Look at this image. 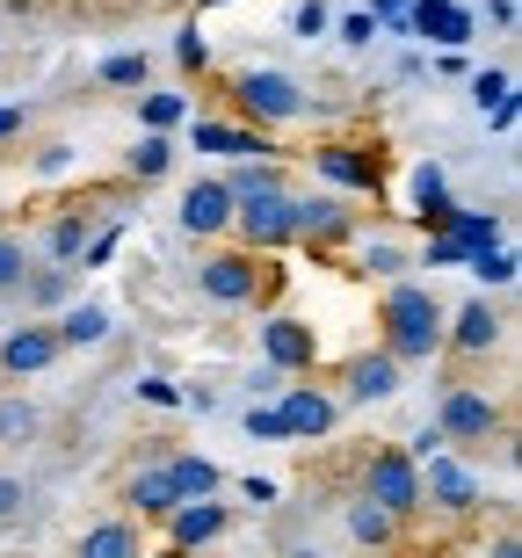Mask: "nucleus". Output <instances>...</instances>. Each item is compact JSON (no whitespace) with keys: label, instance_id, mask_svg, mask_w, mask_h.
Masks as SVG:
<instances>
[{"label":"nucleus","instance_id":"f257e3e1","mask_svg":"<svg viewBox=\"0 0 522 558\" xmlns=\"http://www.w3.org/2000/svg\"><path fill=\"white\" fill-rule=\"evenodd\" d=\"M377 327H385L377 349H392L399 363H436L442 355V298L428 283H385Z\"/></svg>","mask_w":522,"mask_h":558},{"label":"nucleus","instance_id":"f03ea898","mask_svg":"<svg viewBox=\"0 0 522 558\" xmlns=\"http://www.w3.org/2000/svg\"><path fill=\"white\" fill-rule=\"evenodd\" d=\"M196 290H204L218 312H240V305H262L276 290V254H254V247H218L210 262H196Z\"/></svg>","mask_w":522,"mask_h":558},{"label":"nucleus","instance_id":"7ed1b4c3","mask_svg":"<svg viewBox=\"0 0 522 558\" xmlns=\"http://www.w3.org/2000/svg\"><path fill=\"white\" fill-rule=\"evenodd\" d=\"M232 109H240V124L283 131L313 109V95H305L298 73H283V65H247V73H232Z\"/></svg>","mask_w":522,"mask_h":558},{"label":"nucleus","instance_id":"20e7f679","mask_svg":"<svg viewBox=\"0 0 522 558\" xmlns=\"http://www.w3.org/2000/svg\"><path fill=\"white\" fill-rule=\"evenodd\" d=\"M436 428H442V442H450V450H486V442L508 428V414H501V399L479 392V385H442Z\"/></svg>","mask_w":522,"mask_h":558},{"label":"nucleus","instance_id":"39448f33","mask_svg":"<svg viewBox=\"0 0 522 558\" xmlns=\"http://www.w3.org/2000/svg\"><path fill=\"white\" fill-rule=\"evenodd\" d=\"M421 508H442V515H479L486 508V478L464 464L450 442L421 457Z\"/></svg>","mask_w":522,"mask_h":558},{"label":"nucleus","instance_id":"423d86ee","mask_svg":"<svg viewBox=\"0 0 522 558\" xmlns=\"http://www.w3.org/2000/svg\"><path fill=\"white\" fill-rule=\"evenodd\" d=\"M232 232H240V247H254V254H283V247H298V240H291V182L240 196V204H232Z\"/></svg>","mask_w":522,"mask_h":558},{"label":"nucleus","instance_id":"0eeeda50","mask_svg":"<svg viewBox=\"0 0 522 558\" xmlns=\"http://www.w3.org/2000/svg\"><path fill=\"white\" fill-rule=\"evenodd\" d=\"M363 500H377L399 522H414L421 515V464L406 450H371L363 457Z\"/></svg>","mask_w":522,"mask_h":558},{"label":"nucleus","instance_id":"6e6552de","mask_svg":"<svg viewBox=\"0 0 522 558\" xmlns=\"http://www.w3.org/2000/svg\"><path fill=\"white\" fill-rule=\"evenodd\" d=\"M508 341V312L486 305V298H472V305L442 312V355H464V363H479V355H494Z\"/></svg>","mask_w":522,"mask_h":558},{"label":"nucleus","instance_id":"1a4fd4ad","mask_svg":"<svg viewBox=\"0 0 522 558\" xmlns=\"http://www.w3.org/2000/svg\"><path fill=\"white\" fill-rule=\"evenodd\" d=\"M262 363L283 377H313L319 371V333L298 319V312H269L262 319Z\"/></svg>","mask_w":522,"mask_h":558},{"label":"nucleus","instance_id":"9d476101","mask_svg":"<svg viewBox=\"0 0 522 558\" xmlns=\"http://www.w3.org/2000/svg\"><path fill=\"white\" fill-rule=\"evenodd\" d=\"M232 530V508L218 494H196V500H174L168 515H160V537H168V551H204V544H218Z\"/></svg>","mask_w":522,"mask_h":558},{"label":"nucleus","instance_id":"9b49d317","mask_svg":"<svg viewBox=\"0 0 522 558\" xmlns=\"http://www.w3.org/2000/svg\"><path fill=\"white\" fill-rule=\"evenodd\" d=\"M182 124H189V145H196V153H226V160H254V153H283V145H276V131H262V124H240V117H196V109H189Z\"/></svg>","mask_w":522,"mask_h":558},{"label":"nucleus","instance_id":"f8f14e48","mask_svg":"<svg viewBox=\"0 0 522 558\" xmlns=\"http://www.w3.org/2000/svg\"><path fill=\"white\" fill-rule=\"evenodd\" d=\"M276 414H283L291 442H327L335 421H341V399L319 392V385H283V392H276Z\"/></svg>","mask_w":522,"mask_h":558},{"label":"nucleus","instance_id":"ddd939ff","mask_svg":"<svg viewBox=\"0 0 522 558\" xmlns=\"http://www.w3.org/2000/svg\"><path fill=\"white\" fill-rule=\"evenodd\" d=\"M399 363L392 349H371V355H349L341 363V407H377V399H392L399 392Z\"/></svg>","mask_w":522,"mask_h":558},{"label":"nucleus","instance_id":"4468645a","mask_svg":"<svg viewBox=\"0 0 522 558\" xmlns=\"http://www.w3.org/2000/svg\"><path fill=\"white\" fill-rule=\"evenodd\" d=\"M174 218H182L189 240H226L232 232V189L226 182H189L182 204H174Z\"/></svg>","mask_w":522,"mask_h":558},{"label":"nucleus","instance_id":"2eb2a0df","mask_svg":"<svg viewBox=\"0 0 522 558\" xmlns=\"http://www.w3.org/2000/svg\"><path fill=\"white\" fill-rule=\"evenodd\" d=\"M313 167L327 174V182L355 189V196H377V189H385V167H377V153H363V145L327 138V145H313Z\"/></svg>","mask_w":522,"mask_h":558},{"label":"nucleus","instance_id":"dca6fc26","mask_svg":"<svg viewBox=\"0 0 522 558\" xmlns=\"http://www.w3.org/2000/svg\"><path fill=\"white\" fill-rule=\"evenodd\" d=\"M59 327H15V333H0V377H37V371H51L59 363Z\"/></svg>","mask_w":522,"mask_h":558},{"label":"nucleus","instance_id":"f3484780","mask_svg":"<svg viewBox=\"0 0 522 558\" xmlns=\"http://www.w3.org/2000/svg\"><path fill=\"white\" fill-rule=\"evenodd\" d=\"M355 218L335 204V196H298L291 189V240H305V247H335V240H349Z\"/></svg>","mask_w":522,"mask_h":558},{"label":"nucleus","instance_id":"a211bd4d","mask_svg":"<svg viewBox=\"0 0 522 558\" xmlns=\"http://www.w3.org/2000/svg\"><path fill=\"white\" fill-rule=\"evenodd\" d=\"M406 29L442 44V51H458V44L472 37V8H458V0H414V8H406Z\"/></svg>","mask_w":522,"mask_h":558},{"label":"nucleus","instance_id":"6ab92c4d","mask_svg":"<svg viewBox=\"0 0 522 558\" xmlns=\"http://www.w3.org/2000/svg\"><path fill=\"white\" fill-rule=\"evenodd\" d=\"M174 500H182V494H174V478H168V457H153V464H138V472L124 478V508L138 522H160Z\"/></svg>","mask_w":522,"mask_h":558},{"label":"nucleus","instance_id":"aec40b11","mask_svg":"<svg viewBox=\"0 0 522 558\" xmlns=\"http://www.w3.org/2000/svg\"><path fill=\"white\" fill-rule=\"evenodd\" d=\"M81 558H146V522H95L81 530Z\"/></svg>","mask_w":522,"mask_h":558},{"label":"nucleus","instance_id":"412c9836","mask_svg":"<svg viewBox=\"0 0 522 558\" xmlns=\"http://www.w3.org/2000/svg\"><path fill=\"white\" fill-rule=\"evenodd\" d=\"M51 327H59V349H102V341H109V312L102 305H73V298H65Z\"/></svg>","mask_w":522,"mask_h":558},{"label":"nucleus","instance_id":"4be33fe9","mask_svg":"<svg viewBox=\"0 0 522 558\" xmlns=\"http://www.w3.org/2000/svg\"><path fill=\"white\" fill-rule=\"evenodd\" d=\"M168 478H174V494H182V500L226 494V472H218L210 457H196V450H168Z\"/></svg>","mask_w":522,"mask_h":558},{"label":"nucleus","instance_id":"5701e85b","mask_svg":"<svg viewBox=\"0 0 522 558\" xmlns=\"http://www.w3.org/2000/svg\"><path fill=\"white\" fill-rule=\"evenodd\" d=\"M168 167H174V131H146V138L124 153V174H131V182H160Z\"/></svg>","mask_w":522,"mask_h":558},{"label":"nucleus","instance_id":"b1692460","mask_svg":"<svg viewBox=\"0 0 522 558\" xmlns=\"http://www.w3.org/2000/svg\"><path fill=\"white\" fill-rule=\"evenodd\" d=\"M22 305H37V312H59L65 298H73V269H65V262H51V269H29L22 276Z\"/></svg>","mask_w":522,"mask_h":558},{"label":"nucleus","instance_id":"393cba45","mask_svg":"<svg viewBox=\"0 0 522 558\" xmlns=\"http://www.w3.org/2000/svg\"><path fill=\"white\" fill-rule=\"evenodd\" d=\"M399 530H406V522L385 515L377 500H363V494L349 500V537H355V544H399Z\"/></svg>","mask_w":522,"mask_h":558},{"label":"nucleus","instance_id":"a878e982","mask_svg":"<svg viewBox=\"0 0 522 558\" xmlns=\"http://www.w3.org/2000/svg\"><path fill=\"white\" fill-rule=\"evenodd\" d=\"M87 232H95V218H87V210H59V218H51V232H44V254H51V262H81Z\"/></svg>","mask_w":522,"mask_h":558},{"label":"nucleus","instance_id":"bb28decb","mask_svg":"<svg viewBox=\"0 0 522 558\" xmlns=\"http://www.w3.org/2000/svg\"><path fill=\"white\" fill-rule=\"evenodd\" d=\"M189 109H196V102H189L182 87H160V95H138V124H146V131H182Z\"/></svg>","mask_w":522,"mask_h":558},{"label":"nucleus","instance_id":"cd10ccee","mask_svg":"<svg viewBox=\"0 0 522 558\" xmlns=\"http://www.w3.org/2000/svg\"><path fill=\"white\" fill-rule=\"evenodd\" d=\"M442 232H458L464 247H494V240L508 232V218H501V210H450V226H442Z\"/></svg>","mask_w":522,"mask_h":558},{"label":"nucleus","instance_id":"c85d7f7f","mask_svg":"<svg viewBox=\"0 0 522 558\" xmlns=\"http://www.w3.org/2000/svg\"><path fill=\"white\" fill-rule=\"evenodd\" d=\"M95 81H102V87H146L153 59H146V51H109V59L95 65Z\"/></svg>","mask_w":522,"mask_h":558},{"label":"nucleus","instance_id":"c756f323","mask_svg":"<svg viewBox=\"0 0 522 558\" xmlns=\"http://www.w3.org/2000/svg\"><path fill=\"white\" fill-rule=\"evenodd\" d=\"M464 269L479 276L486 290H508V283H515V254H508L501 240H494V247H472V254H464Z\"/></svg>","mask_w":522,"mask_h":558},{"label":"nucleus","instance_id":"7c9ffc66","mask_svg":"<svg viewBox=\"0 0 522 558\" xmlns=\"http://www.w3.org/2000/svg\"><path fill=\"white\" fill-rule=\"evenodd\" d=\"M44 428V414H37V407H29V399H0V442H29V435H37Z\"/></svg>","mask_w":522,"mask_h":558},{"label":"nucleus","instance_id":"2f4dec72","mask_svg":"<svg viewBox=\"0 0 522 558\" xmlns=\"http://www.w3.org/2000/svg\"><path fill=\"white\" fill-rule=\"evenodd\" d=\"M29 276V254H22L15 232H0V298H15V283Z\"/></svg>","mask_w":522,"mask_h":558},{"label":"nucleus","instance_id":"473e14b6","mask_svg":"<svg viewBox=\"0 0 522 558\" xmlns=\"http://www.w3.org/2000/svg\"><path fill=\"white\" fill-rule=\"evenodd\" d=\"M450 196V174H442V160H421L414 167V204H442Z\"/></svg>","mask_w":522,"mask_h":558},{"label":"nucleus","instance_id":"72a5a7b5","mask_svg":"<svg viewBox=\"0 0 522 558\" xmlns=\"http://www.w3.org/2000/svg\"><path fill=\"white\" fill-rule=\"evenodd\" d=\"M247 435H254V442H291V428H283V414H276V399H269V407H247Z\"/></svg>","mask_w":522,"mask_h":558},{"label":"nucleus","instance_id":"f704fd0d","mask_svg":"<svg viewBox=\"0 0 522 558\" xmlns=\"http://www.w3.org/2000/svg\"><path fill=\"white\" fill-rule=\"evenodd\" d=\"M327 22H335V15H327V0H298V8H291V29H298L305 44L327 37Z\"/></svg>","mask_w":522,"mask_h":558},{"label":"nucleus","instance_id":"c9c22d12","mask_svg":"<svg viewBox=\"0 0 522 558\" xmlns=\"http://www.w3.org/2000/svg\"><path fill=\"white\" fill-rule=\"evenodd\" d=\"M174 65H182V73H204V65H210V44L196 37V22H189L182 37H174Z\"/></svg>","mask_w":522,"mask_h":558},{"label":"nucleus","instance_id":"e433bc0d","mask_svg":"<svg viewBox=\"0 0 522 558\" xmlns=\"http://www.w3.org/2000/svg\"><path fill=\"white\" fill-rule=\"evenodd\" d=\"M464 254L472 247H464L458 232H436V240H428V269H464Z\"/></svg>","mask_w":522,"mask_h":558},{"label":"nucleus","instance_id":"4c0bfd02","mask_svg":"<svg viewBox=\"0 0 522 558\" xmlns=\"http://www.w3.org/2000/svg\"><path fill=\"white\" fill-rule=\"evenodd\" d=\"M363 269H371V276H399V269H406V254L385 247V240H363Z\"/></svg>","mask_w":522,"mask_h":558},{"label":"nucleus","instance_id":"58836bf2","mask_svg":"<svg viewBox=\"0 0 522 558\" xmlns=\"http://www.w3.org/2000/svg\"><path fill=\"white\" fill-rule=\"evenodd\" d=\"M327 29H335V37L349 44V51H363V44L377 37V15H341V22H327Z\"/></svg>","mask_w":522,"mask_h":558},{"label":"nucleus","instance_id":"ea45409f","mask_svg":"<svg viewBox=\"0 0 522 558\" xmlns=\"http://www.w3.org/2000/svg\"><path fill=\"white\" fill-rule=\"evenodd\" d=\"M508 87H515L508 73H472V102H479V109H494V102L508 95Z\"/></svg>","mask_w":522,"mask_h":558},{"label":"nucleus","instance_id":"a19ab883","mask_svg":"<svg viewBox=\"0 0 522 558\" xmlns=\"http://www.w3.org/2000/svg\"><path fill=\"white\" fill-rule=\"evenodd\" d=\"M138 399H146V407H182V385H168V377H138Z\"/></svg>","mask_w":522,"mask_h":558},{"label":"nucleus","instance_id":"79ce46f5","mask_svg":"<svg viewBox=\"0 0 522 558\" xmlns=\"http://www.w3.org/2000/svg\"><path fill=\"white\" fill-rule=\"evenodd\" d=\"M22 500H29V486L0 472V522H15V515H22Z\"/></svg>","mask_w":522,"mask_h":558},{"label":"nucleus","instance_id":"37998d69","mask_svg":"<svg viewBox=\"0 0 522 558\" xmlns=\"http://www.w3.org/2000/svg\"><path fill=\"white\" fill-rule=\"evenodd\" d=\"M73 167V145H44L37 153V174H65Z\"/></svg>","mask_w":522,"mask_h":558},{"label":"nucleus","instance_id":"c03bdc74","mask_svg":"<svg viewBox=\"0 0 522 558\" xmlns=\"http://www.w3.org/2000/svg\"><path fill=\"white\" fill-rule=\"evenodd\" d=\"M22 124H29V109H22V102H0V145L22 138Z\"/></svg>","mask_w":522,"mask_h":558},{"label":"nucleus","instance_id":"a18cd8bd","mask_svg":"<svg viewBox=\"0 0 522 558\" xmlns=\"http://www.w3.org/2000/svg\"><path fill=\"white\" fill-rule=\"evenodd\" d=\"M240 494H247L254 508H269V500H276V478H254V472H247V478H240Z\"/></svg>","mask_w":522,"mask_h":558},{"label":"nucleus","instance_id":"49530a36","mask_svg":"<svg viewBox=\"0 0 522 558\" xmlns=\"http://www.w3.org/2000/svg\"><path fill=\"white\" fill-rule=\"evenodd\" d=\"M486 117H494V131H515V117H522V109H515V87H508V95L486 109Z\"/></svg>","mask_w":522,"mask_h":558},{"label":"nucleus","instance_id":"de8ad7c7","mask_svg":"<svg viewBox=\"0 0 522 558\" xmlns=\"http://www.w3.org/2000/svg\"><path fill=\"white\" fill-rule=\"evenodd\" d=\"M486 15H494V29H515V0H494Z\"/></svg>","mask_w":522,"mask_h":558},{"label":"nucleus","instance_id":"09e8293b","mask_svg":"<svg viewBox=\"0 0 522 558\" xmlns=\"http://www.w3.org/2000/svg\"><path fill=\"white\" fill-rule=\"evenodd\" d=\"M196 8H218V0H196Z\"/></svg>","mask_w":522,"mask_h":558}]
</instances>
